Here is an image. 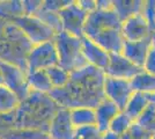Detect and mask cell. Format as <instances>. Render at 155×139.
<instances>
[{
	"label": "cell",
	"instance_id": "1",
	"mask_svg": "<svg viewBox=\"0 0 155 139\" xmlns=\"http://www.w3.org/2000/svg\"><path fill=\"white\" fill-rule=\"evenodd\" d=\"M104 71L91 65L71 72L68 84L63 88H53L50 96L61 108H93L95 109L107 99L104 94Z\"/></svg>",
	"mask_w": 155,
	"mask_h": 139
},
{
	"label": "cell",
	"instance_id": "2",
	"mask_svg": "<svg viewBox=\"0 0 155 139\" xmlns=\"http://www.w3.org/2000/svg\"><path fill=\"white\" fill-rule=\"evenodd\" d=\"M61 109L50 94L31 91L14 111L13 127L49 132L53 117Z\"/></svg>",
	"mask_w": 155,
	"mask_h": 139
},
{
	"label": "cell",
	"instance_id": "3",
	"mask_svg": "<svg viewBox=\"0 0 155 139\" xmlns=\"http://www.w3.org/2000/svg\"><path fill=\"white\" fill-rule=\"evenodd\" d=\"M32 43L12 20L0 18V60L28 70L27 58Z\"/></svg>",
	"mask_w": 155,
	"mask_h": 139
},
{
	"label": "cell",
	"instance_id": "4",
	"mask_svg": "<svg viewBox=\"0 0 155 139\" xmlns=\"http://www.w3.org/2000/svg\"><path fill=\"white\" fill-rule=\"evenodd\" d=\"M59 57V66L68 72H74L88 65L82 53V38L61 31L53 38Z\"/></svg>",
	"mask_w": 155,
	"mask_h": 139
},
{
	"label": "cell",
	"instance_id": "5",
	"mask_svg": "<svg viewBox=\"0 0 155 139\" xmlns=\"http://www.w3.org/2000/svg\"><path fill=\"white\" fill-rule=\"evenodd\" d=\"M59 65L58 51L53 40L34 45L27 58V73L34 71H46L52 66Z\"/></svg>",
	"mask_w": 155,
	"mask_h": 139
},
{
	"label": "cell",
	"instance_id": "6",
	"mask_svg": "<svg viewBox=\"0 0 155 139\" xmlns=\"http://www.w3.org/2000/svg\"><path fill=\"white\" fill-rule=\"evenodd\" d=\"M19 27L20 29L25 33L28 40L32 43V45H37L41 43H44L48 41H52L57 34L52 30L50 27L43 23L36 16H28V15H21L18 18L9 19Z\"/></svg>",
	"mask_w": 155,
	"mask_h": 139
},
{
	"label": "cell",
	"instance_id": "7",
	"mask_svg": "<svg viewBox=\"0 0 155 139\" xmlns=\"http://www.w3.org/2000/svg\"><path fill=\"white\" fill-rule=\"evenodd\" d=\"M123 22L114 9H95L88 14L84 25V36L94 38L96 35L108 29H120Z\"/></svg>",
	"mask_w": 155,
	"mask_h": 139
},
{
	"label": "cell",
	"instance_id": "8",
	"mask_svg": "<svg viewBox=\"0 0 155 139\" xmlns=\"http://www.w3.org/2000/svg\"><path fill=\"white\" fill-rule=\"evenodd\" d=\"M60 19L63 23V31L82 38L84 36V25L88 18V13L79 6L78 1H73L65 6L60 12Z\"/></svg>",
	"mask_w": 155,
	"mask_h": 139
},
{
	"label": "cell",
	"instance_id": "9",
	"mask_svg": "<svg viewBox=\"0 0 155 139\" xmlns=\"http://www.w3.org/2000/svg\"><path fill=\"white\" fill-rule=\"evenodd\" d=\"M0 68L4 74L5 86L12 89L19 96L21 101L26 100L31 92L28 85L26 71H23L22 68L15 66L13 64L2 61V60H0Z\"/></svg>",
	"mask_w": 155,
	"mask_h": 139
},
{
	"label": "cell",
	"instance_id": "10",
	"mask_svg": "<svg viewBox=\"0 0 155 139\" xmlns=\"http://www.w3.org/2000/svg\"><path fill=\"white\" fill-rule=\"evenodd\" d=\"M104 94L107 99L112 101L120 110H124L130 99L134 94V91L129 80L116 79L105 75Z\"/></svg>",
	"mask_w": 155,
	"mask_h": 139
},
{
	"label": "cell",
	"instance_id": "11",
	"mask_svg": "<svg viewBox=\"0 0 155 139\" xmlns=\"http://www.w3.org/2000/svg\"><path fill=\"white\" fill-rule=\"evenodd\" d=\"M143 68L133 64L123 53H111L109 65L107 67V70L104 71V73L107 77H110V78L131 81L137 74L141 72Z\"/></svg>",
	"mask_w": 155,
	"mask_h": 139
},
{
	"label": "cell",
	"instance_id": "12",
	"mask_svg": "<svg viewBox=\"0 0 155 139\" xmlns=\"http://www.w3.org/2000/svg\"><path fill=\"white\" fill-rule=\"evenodd\" d=\"M122 33L125 41L129 42L142 41L154 34L143 14H138L124 21L122 25Z\"/></svg>",
	"mask_w": 155,
	"mask_h": 139
},
{
	"label": "cell",
	"instance_id": "13",
	"mask_svg": "<svg viewBox=\"0 0 155 139\" xmlns=\"http://www.w3.org/2000/svg\"><path fill=\"white\" fill-rule=\"evenodd\" d=\"M75 126L73 125L70 109L61 108L53 117L49 129L50 139H73Z\"/></svg>",
	"mask_w": 155,
	"mask_h": 139
},
{
	"label": "cell",
	"instance_id": "14",
	"mask_svg": "<svg viewBox=\"0 0 155 139\" xmlns=\"http://www.w3.org/2000/svg\"><path fill=\"white\" fill-rule=\"evenodd\" d=\"M153 44H154L153 35L148 38H145L142 41H137V42L125 41L122 53L127 59L131 60L133 64H136L137 66L143 68L146 58H147Z\"/></svg>",
	"mask_w": 155,
	"mask_h": 139
},
{
	"label": "cell",
	"instance_id": "15",
	"mask_svg": "<svg viewBox=\"0 0 155 139\" xmlns=\"http://www.w3.org/2000/svg\"><path fill=\"white\" fill-rule=\"evenodd\" d=\"M82 53L87 63L102 71H105L109 65L110 53L96 44L89 37H82Z\"/></svg>",
	"mask_w": 155,
	"mask_h": 139
},
{
	"label": "cell",
	"instance_id": "16",
	"mask_svg": "<svg viewBox=\"0 0 155 139\" xmlns=\"http://www.w3.org/2000/svg\"><path fill=\"white\" fill-rule=\"evenodd\" d=\"M93 40L96 44L104 49L107 52L111 53H122L125 44V38L120 29H108L96 35Z\"/></svg>",
	"mask_w": 155,
	"mask_h": 139
},
{
	"label": "cell",
	"instance_id": "17",
	"mask_svg": "<svg viewBox=\"0 0 155 139\" xmlns=\"http://www.w3.org/2000/svg\"><path fill=\"white\" fill-rule=\"evenodd\" d=\"M96 111V126L102 133L109 131L110 124L115 119L120 110L118 107L110 100L105 99L95 108Z\"/></svg>",
	"mask_w": 155,
	"mask_h": 139
},
{
	"label": "cell",
	"instance_id": "18",
	"mask_svg": "<svg viewBox=\"0 0 155 139\" xmlns=\"http://www.w3.org/2000/svg\"><path fill=\"white\" fill-rule=\"evenodd\" d=\"M145 7L143 0H112V9L124 22L130 18L142 14Z\"/></svg>",
	"mask_w": 155,
	"mask_h": 139
},
{
	"label": "cell",
	"instance_id": "19",
	"mask_svg": "<svg viewBox=\"0 0 155 139\" xmlns=\"http://www.w3.org/2000/svg\"><path fill=\"white\" fill-rule=\"evenodd\" d=\"M27 79L30 91L39 93L50 94L53 86L51 84V80L49 78L46 71H34V72L27 73Z\"/></svg>",
	"mask_w": 155,
	"mask_h": 139
},
{
	"label": "cell",
	"instance_id": "20",
	"mask_svg": "<svg viewBox=\"0 0 155 139\" xmlns=\"http://www.w3.org/2000/svg\"><path fill=\"white\" fill-rule=\"evenodd\" d=\"M21 103L20 98L5 85H0V115L14 113Z\"/></svg>",
	"mask_w": 155,
	"mask_h": 139
},
{
	"label": "cell",
	"instance_id": "21",
	"mask_svg": "<svg viewBox=\"0 0 155 139\" xmlns=\"http://www.w3.org/2000/svg\"><path fill=\"white\" fill-rule=\"evenodd\" d=\"M70 113L75 129L96 125V111L93 108H75L71 109Z\"/></svg>",
	"mask_w": 155,
	"mask_h": 139
},
{
	"label": "cell",
	"instance_id": "22",
	"mask_svg": "<svg viewBox=\"0 0 155 139\" xmlns=\"http://www.w3.org/2000/svg\"><path fill=\"white\" fill-rule=\"evenodd\" d=\"M148 106L149 100L147 98V95L142 94V93L134 92V94L130 99V101L127 102V104H126L123 111H125L131 118L136 122L137 118L145 111V109Z\"/></svg>",
	"mask_w": 155,
	"mask_h": 139
},
{
	"label": "cell",
	"instance_id": "23",
	"mask_svg": "<svg viewBox=\"0 0 155 139\" xmlns=\"http://www.w3.org/2000/svg\"><path fill=\"white\" fill-rule=\"evenodd\" d=\"M131 85L134 92L142 93L146 95L153 94L155 93V75L142 70L131 80Z\"/></svg>",
	"mask_w": 155,
	"mask_h": 139
},
{
	"label": "cell",
	"instance_id": "24",
	"mask_svg": "<svg viewBox=\"0 0 155 139\" xmlns=\"http://www.w3.org/2000/svg\"><path fill=\"white\" fill-rule=\"evenodd\" d=\"M0 139H50L49 133L31 129L11 127L0 134Z\"/></svg>",
	"mask_w": 155,
	"mask_h": 139
},
{
	"label": "cell",
	"instance_id": "25",
	"mask_svg": "<svg viewBox=\"0 0 155 139\" xmlns=\"http://www.w3.org/2000/svg\"><path fill=\"white\" fill-rule=\"evenodd\" d=\"M34 16L38 18L39 20L43 23H45L48 27H50L52 30L56 34H59L63 31V23H61V19L60 15L57 12H50V11H45L41 7L37 13Z\"/></svg>",
	"mask_w": 155,
	"mask_h": 139
},
{
	"label": "cell",
	"instance_id": "26",
	"mask_svg": "<svg viewBox=\"0 0 155 139\" xmlns=\"http://www.w3.org/2000/svg\"><path fill=\"white\" fill-rule=\"evenodd\" d=\"M23 2L22 0H9L0 1V18L13 19L23 15Z\"/></svg>",
	"mask_w": 155,
	"mask_h": 139
},
{
	"label": "cell",
	"instance_id": "27",
	"mask_svg": "<svg viewBox=\"0 0 155 139\" xmlns=\"http://www.w3.org/2000/svg\"><path fill=\"white\" fill-rule=\"evenodd\" d=\"M46 73H48L49 78L51 80L53 88H63V87H65L68 84L70 78H71V73L68 71H66L61 66H59V65L48 68Z\"/></svg>",
	"mask_w": 155,
	"mask_h": 139
},
{
	"label": "cell",
	"instance_id": "28",
	"mask_svg": "<svg viewBox=\"0 0 155 139\" xmlns=\"http://www.w3.org/2000/svg\"><path fill=\"white\" fill-rule=\"evenodd\" d=\"M133 123H134V121L127 114L125 111H120L112 121V123L110 124L109 131L119 134V136H124L130 130V127L133 125Z\"/></svg>",
	"mask_w": 155,
	"mask_h": 139
},
{
	"label": "cell",
	"instance_id": "29",
	"mask_svg": "<svg viewBox=\"0 0 155 139\" xmlns=\"http://www.w3.org/2000/svg\"><path fill=\"white\" fill-rule=\"evenodd\" d=\"M136 123L142 129L150 133L155 132V106L150 104L145 109V111L137 118Z\"/></svg>",
	"mask_w": 155,
	"mask_h": 139
},
{
	"label": "cell",
	"instance_id": "30",
	"mask_svg": "<svg viewBox=\"0 0 155 139\" xmlns=\"http://www.w3.org/2000/svg\"><path fill=\"white\" fill-rule=\"evenodd\" d=\"M103 133L101 132L96 125L84 126L75 129L73 139H102Z\"/></svg>",
	"mask_w": 155,
	"mask_h": 139
},
{
	"label": "cell",
	"instance_id": "31",
	"mask_svg": "<svg viewBox=\"0 0 155 139\" xmlns=\"http://www.w3.org/2000/svg\"><path fill=\"white\" fill-rule=\"evenodd\" d=\"M153 133L146 131L145 129H142L140 125H138L136 122L133 123V125L130 127V130L122 136L123 139H152Z\"/></svg>",
	"mask_w": 155,
	"mask_h": 139
},
{
	"label": "cell",
	"instance_id": "32",
	"mask_svg": "<svg viewBox=\"0 0 155 139\" xmlns=\"http://www.w3.org/2000/svg\"><path fill=\"white\" fill-rule=\"evenodd\" d=\"M23 2V15L34 16L43 6L44 0H22Z\"/></svg>",
	"mask_w": 155,
	"mask_h": 139
},
{
	"label": "cell",
	"instance_id": "33",
	"mask_svg": "<svg viewBox=\"0 0 155 139\" xmlns=\"http://www.w3.org/2000/svg\"><path fill=\"white\" fill-rule=\"evenodd\" d=\"M72 0H45L43 2L42 8L50 12H57L59 13L65 6H67Z\"/></svg>",
	"mask_w": 155,
	"mask_h": 139
},
{
	"label": "cell",
	"instance_id": "34",
	"mask_svg": "<svg viewBox=\"0 0 155 139\" xmlns=\"http://www.w3.org/2000/svg\"><path fill=\"white\" fill-rule=\"evenodd\" d=\"M143 71L155 75V44H153L148 56L146 58L145 65H143Z\"/></svg>",
	"mask_w": 155,
	"mask_h": 139
},
{
	"label": "cell",
	"instance_id": "35",
	"mask_svg": "<svg viewBox=\"0 0 155 139\" xmlns=\"http://www.w3.org/2000/svg\"><path fill=\"white\" fill-rule=\"evenodd\" d=\"M78 4L84 12H87L88 14L94 12L97 8L96 0H78Z\"/></svg>",
	"mask_w": 155,
	"mask_h": 139
},
{
	"label": "cell",
	"instance_id": "36",
	"mask_svg": "<svg viewBox=\"0 0 155 139\" xmlns=\"http://www.w3.org/2000/svg\"><path fill=\"white\" fill-rule=\"evenodd\" d=\"M96 9H102V11L112 9V0H96Z\"/></svg>",
	"mask_w": 155,
	"mask_h": 139
},
{
	"label": "cell",
	"instance_id": "37",
	"mask_svg": "<svg viewBox=\"0 0 155 139\" xmlns=\"http://www.w3.org/2000/svg\"><path fill=\"white\" fill-rule=\"evenodd\" d=\"M102 139H123V138L119 134H116V133L111 132V131H107V132L103 133V138Z\"/></svg>",
	"mask_w": 155,
	"mask_h": 139
},
{
	"label": "cell",
	"instance_id": "38",
	"mask_svg": "<svg viewBox=\"0 0 155 139\" xmlns=\"http://www.w3.org/2000/svg\"><path fill=\"white\" fill-rule=\"evenodd\" d=\"M147 98H148V100H149V103L153 104V106H155V93L147 95Z\"/></svg>",
	"mask_w": 155,
	"mask_h": 139
},
{
	"label": "cell",
	"instance_id": "39",
	"mask_svg": "<svg viewBox=\"0 0 155 139\" xmlns=\"http://www.w3.org/2000/svg\"><path fill=\"white\" fill-rule=\"evenodd\" d=\"M0 85H5V79H4V74H2L1 68H0Z\"/></svg>",
	"mask_w": 155,
	"mask_h": 139
},
{
	"label": "cell",
	"instance_id": "40",
	"mask_svg": "<svg viewBox=\"0 0 155 139\" xmlns=\"http://www.w3.org/2000/svg\"><path fill=\"white\" fill-rule=\"evenodd\" d=\"M152 139H155V132L153 133V136H152Z\"/></svg>",
	"mask_w": 155,
	"mask_h": 139
},
{
	"label": "cell",
	"instance_id": "41",
	"mask_svg": "<svg viewBox=\"0 0 155 139\" xmlns=\"http://www.w3.org/2000/svg\"><path fill=\"white\" fill-rule=\"evenodd\" d=\"M153 38H154V44H155V33L153 34Z\"/></svg>",
	"mask_w": 155,
	"mask_h": 139
}]
</instances>
